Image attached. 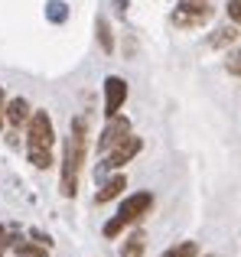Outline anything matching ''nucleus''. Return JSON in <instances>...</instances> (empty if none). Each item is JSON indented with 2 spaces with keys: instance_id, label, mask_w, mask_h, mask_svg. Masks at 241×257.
<instances>
[{
  "instance_id": "nucleus-3",
  "label": "nucleus",
  "mask_w": 241,
  "mask_h": 257,
  "mask_svg": "<svg viewBox=\"0 0 241 257\" xmlns=\"http://www.w3.org/2000/svg\"><path fill=\"white\" fill-rule=\"evenodd\" d=\"M150 205H153V195L150 192H137V195H131V199H124V202H120V208H117V215L104 225V238H114V234H120V228H124V225L140 221L147 212H150Z\"/></svg>"
},
{
  "instance_id": "nucleus-12",
  "label": "nucleus",
  "mask_w": 241,
  "mask_h": 257,
  "mask_svg": "<svg viewBox=\"0 0 241 257\" xmlns=\"http://www.w3.org/2000/svg\"><path fill=\"white\" fill-rule=\"evenodd\" d=\"M199 254V247H196V241H183V244H176V247H170L163 257H196Z\"/></svg>"
},
{
  "instance_id": "nucleus-1",
  "label": "nucleus",
  "mask_w": 241,
  "mask_h": 257,
  "mask_svg": "<svg viewBox=\"0 0 241 257\" xmlns=\"http://www.w3.org/2000/svg\"><path fill=\"white\" fill-rule=\"evenodd\" d=\"M52 144H56V131L46 111H33L30 114V127H26V153L30 163L36 170H49L52 166Z\"/></svg>"
},
{
  "instance_id": "nucleus-19",
  "label": "nucleus",
  "mask_w": 241,
  "mask_h": 257,
  "mask_svg": "<svg viewBox=\"0 0 241 257\" xmlns=\"http://www.w3.org/2000/svg\"><path fill=\"white\" fill-rule=\"evenodd\" d=\"M205 4H215V0H205Z\"/></svg>"
},
{
  "instance_id": "nucleus-10",
  "label": "nucleus",
  "mask_w": 241,
  "mask_h": 257,
  "mask_svg": "<svg viewBox=\"0 0 241 257\" xmlns=\"http://www.w3.org/2000/svg\"><path fill=\"white\" fill-rule=\"evenodd\" d=\"M124 186H127V179H124V176H114L111 182H104V186L98 189L95 202H111V199H117V195L124 192Z\"/></svg>"
},
{
  "instance_id": "nucleus-14",
  "label": "nucleus",
  "mask_w": 241,
  "mask_h": 257,
  "mask_svg": "<svg viewBox=\"0 0 241 257\" xmlns=\"http://www.w3.org/2000/svg\"><path fill=\"white\" fill-rule=\"evenodd\" d=\"M225 69L231 72V75H241V49H231L228 59H225Z\"/></svg>"
},
{
  "instance_id": "nucleus-9",
  "label": "nucleus",
  "mask_w": 241,
  "mask_h": 257,
  "mask_svg": "<svg viewBox=\"0 0 241 257\" xmlns=\"http://www.w3.org/2000/svg\"><path fill=\"white\" fill-rule=\"evenodd\" d=\"M144 251H147V234L134 231L131 238L124 241V247H120V257H144Z\"/></svg>"
},
{
  "instance_id": "nucleus-5",
  "label": "nucleus",
  "mask_w": 241,
  "mask_h": 257,
  "mask_svg": "<svg viewBox=\"0 0 241 257\" xmlns=\"http://www.w3.org/2000/svg\"><path fill=\"white\" fill-rule=\"evenodd\" d=\"M140 150H144V140H140V137H131V134H127V137L120 140L117 147H111V150H108V157H104V163H101V170H98V173H104V170H117V166H127Z\"/></svg>"
},
{
  "instance_id": "nucleus-6",
  "label": "nucleus",
  "mask_w": 241,
  "mask_h": 257,
  "mask_svg": "<svg viewBox=\"0 0 241 257\" xmlns=\"http://www.w3.org/2000/svg\"><path fill=\"white\" fill-rule=\"evenodd\" d=\"M124 101H127V82L117 78V75H108L104 78V114H108V117L120 114Z\"/></svg>"
},
{
  "instance_id": "nucleus-16",
  "label": "nucleus",
  "mask_w": 241,
  "mask_h": 257,
  "mask_svg": "<svg viewBox=\"0 0 241 257\" xmlns=\"http://www.w3.org/2000/svg\"><path fill=\"white\" fill-rule=\"evenodd\" d=\"M49 20L52 23H62L65 20V7L62 4H49Z\"/></svg>"
},
{
  "instance_id": "nucleus-13",
  "label": "nucleus",
  "mask_w": 241,
  "mask_h": 257,
  "mask_svg": "<svg viewBox=\"0 0 241 257\" xmlns=\"http://www.w3.org/2000/svg\"><path fill=\"white\" fill-rule=\"evenodd\" d=\"M98 39H101V49H104V52H111V49H114V39H111L108 20H98Z\"/></svg>"
},
{
  "instance_id": "nucleus-8",
  "label": "nucleus",
  "mask_w": 241,
  "mask_h": 257,
  "mask_svg": "<svg viewBox=\"0 0 241 257\" xmlns=\"http://www.w3.org/2000/svg\"><path fill=\"white\" fill-rule=\"evenodd\" d=\"M30 104H26L23 98H13L10 104H7V120H10L13 127H23V124H30Z\"/></svg>"
},
{
  "instance_id": "nucleus-7",
  "label": "nucleus",
  "mask_w": 241,
  "mask_h": 257,
  "mask_svg": "<svg viewBox=\"0 0 241 257\" xmlns=\"http://www.w3.org/2000/svg\"><path fill=\"white\" fill-rule=\"evenodd\" d=\"M131 134V120L127 117H120V114H114V117H108V127H104V134H101V140H98V150L101 153H108L111 147H117L120 140Z\"/></svg>"
},
{
  "instance_id": "nucleus-11",
  "label": "nucleus",
  "mask_w": 241,
  "mask_h": 257,
  "mask_svg": "<svg viewBox=\"0 0 241 257\" xmlns=\"http://www.w3.org/2000/svg\"><path fill=\"white\" fill-rule=\"evenodd\" d=\"M235 39H238V30H235V26H222V30L212 33L209 46H212V49H225V46H231Z\"/></svg>"
},
{
  "instance_id": "nucleus-4",
  "label": "nucleus",
  "mask_w": 241,
  "mask_h": 257,
  "mask_svg": "<svg viewBox=\"0 0 241 257\" xmlns=\"http://www.w3.org/2000/svg\"><path fill=\"white\" fill-rule=\"evenodd\" d=\"M212 10H215V4H205V0H179L173 7V26H179V30L202 26V23H209Z\"/></svg>"
},
{
  "instance_id": "nucleus-20",
  "label": "nucleus",
  "mask_w": 241,
  "mask_h": 257,
  "mask_svg": "<svg viewBox=\"0 0 241 257\" xmlns=\"http://www.w3.org/2000/svg\"><path fill=\"white\" fill-rule=\"evenodd\" d=\"M0 234H4V228H0Z\"/></svg>"
},
{
  "instance_id": "nucleus-2",
  "label": "nucleus",
  "mask_w": 241,
  "mask_h": 257,
  "mask_svg": "<svg viewBox=\"0 0 241 257\" xmlns=\"http://www.w3.org/2000/svg\"><path fill=\"white\" fill-rule=\"evenodd\" d=\"M85 163V120L78 117L72 124V134L65 140V153H62V195L72 199L78 192V170Z\"/></svg>"
},
{
  "instance_id": "nucleus-17",
  "label": "nucleus",
  "mask_w": 241,
  "mask_h": 257,
  "mask_svg": "<svg viewBox=\"0 0 241 257\" xmlns=\"http://www.w3.org/2000/svg\"><path fill=\"white\" fill-rule=\"evenodd\" d=\"M225 10H228V17L235 20V23H241V0H228V7H225Z\"/></svg>"
},
{
  "instance_id": "nucleus-18",
  "label": "nucleus",
  "mask_w": 241,
  "mask_h": 257,
  "mask_svg": "<svg viewBox=\"0 0 241 257\" xmlns=\"http://www.w3.org/2000/svg\"><path fill=\"white\" fill-rule=\"evenodd\" d=\"M7 120V98H4V88H0V127H4Z\"/></svg>"
},
{
  "instance_id": "nucleus-15",
  "label": "nucleus",
  "mask_w": 241,
  "mask_h": 257,
  "mask_svg": "<svg viewBox=\"0 0 241 257\" xmlns=\"http://www.w3.org/2000/svg\"><path fill=\"white\" fill-rule=\"evenodd\" d=\"M20 257H46V247H33V244H17Z\"/></svg>"
}]
</instances>
